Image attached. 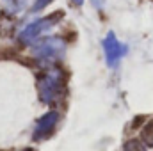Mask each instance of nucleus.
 I'll return each mask as SVG.
<instances>
[{
	"label": "nucleus",
	"mask_w": 153,
	"mask_h": 151,
	"mask_svg": "<svg viewBox=\"0 0 153 151\" xmlns=\"http://www.w3.org/2000/svg\"><path fill=\"white\" fill-rule=\"evenodd\" d=\"M50 2H53V0H36L34 5H32V11H39V9H43V7H46Z\"/></svg>",
	"instance_id": "9"
},
{
	"label": "nucleus",
	"mask_w": 153,
	"mask_h": 151,
	"mask_svg": "<svg viewBox=\"0 0 153 151\" xmlns=\"http://www.w3.org/2000/svg\"><path fill=\"white\" fill-rule=\"evenodd\" d=\"M59 16H61V13H57V14H50V16H45V18L38 20V21L30 23V25L22 32L20 39H22L23 43H30V41H34V39L39 38L43 32H46L50 27H53V25L59 21Z\"/></svg>",
	"instance_id": "3"
},
{
	"label": "nucleus",
	"mask_w": 153,
	"mask_h": 151,
	"mask_svg": "<svg viewBox=\"0 0 153 151\" xmlns=\"http://www.w3.org/2000/svg\"><path fill=\"white\" fill-rule=\"evenodd\" d=\"M66 91V76L61 70L50 68L39 78V96L45 103H55Z\"/></svg>",
	"instance_id": "1"
},
{
	"label": "nucleus",
	"mask_w": 153,
	"mask_h": 151,
	"mask_svg": "<svg viewBox=\"0 0 153 151\" xmlns=\"http://www.w3.org/2000/svg\"><path fill=\"white\" fill-rule=\"evenodd\" d=\"M103 50H105L107 64H109L111 68H114L116 64L125 57V53H126V46L121 44L112 32H109L107 38L103 39Z\"/></svg>",
	"instance_id": "4"
},
{
	"label": "nucleus",
	"mask_w": 153,
	"mask_h": 151,
	"mask_svg": "<svg viewBox=\"0 0 153 151\" xmlns=\"http://www.w3.org/2000/svg\"><path fill=\"white\" fill-rule=\"evenodd\" d=\"M64 50H66V43L61 38H43L32 48V52L38 59L48 61V62H55L57 59H61Z\"/></svg>",
	"instance_id": "2"
},
{
	"label": "nucleus",
	"mask_w": 153,
	"mask_h": 151,
	"mask_svg": "<svg viewBox=\"0 0 153 151\" xmlns=\"http://www.w3.org/2000/svg\"><path fill=\"white\" fill-rule=\"evenodd\" d=\"M29 4V0H4V7L13 14V13H20L25 5Z\"/></svg>",
	"instance_id": "7"
},
{
	"label": "nucleus",
	"mask_w": 153,
	"mask_h": 151,
	"mask_svg": "<svg viewBox=\"0 0 153 151\" xmlns=\"http://www.w3.org/2000/svg\"><path fill=\"white\" fill-rule=\"evenodd\" d=\"M59 121V114L55 112H48L46 115H43L38 121V126H36V133H34V139H45L48 137L53 130H55V124Z\"/></svg>",
	"instance_id": "5"
},
{
	"label": "nucleus",
	"mask_w": 153,
	"mask_h": 151,
	"mask_svg": "<svg viewBox=\"0 0 153 151\" xmlns=\"http://www.w3.org/2000/svg\"><path fill=\"white\" fill-rule=\"evenodd\" d=\"M146 148H152L153 146V121H150L144 128H143V132H141V139H139Z\"/></svg>",
	"instance_id": "6"
},
{
	"label": "nucleus",
	"mask_w": 153,
	"mask_h": 151,
	"mask_svg": "<svg viewBox=\"0 0 153 151\" xmlns=\"http://www.w3.org/2000/svg\"><path fill=\"white\" fill-rule=\"evenodd\" d=\"M123 151H146V146H144L139 139H132V141L125 142Z\"/></svg>",
	"instance_id": "8"
},
{
	"label": "nucleus",
	"mask_w": 153,
	"mask_h": 151,
	"mask_svg": "<svg viewBox=\"0 0 153 151\" xmlns=\"http://www.w3.org/2000/svg\"><path fill=\"white\" fill-rule=\"evenodd\" d=\"M73 2H75L76 5H80V4H84V0H73Z\"/></svg>",
	"instance_id": "10"
}]
</instances>
